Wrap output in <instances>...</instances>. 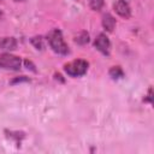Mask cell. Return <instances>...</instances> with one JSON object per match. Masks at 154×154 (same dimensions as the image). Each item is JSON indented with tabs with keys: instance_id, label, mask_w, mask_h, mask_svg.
I'll use <instances>...</instances> for the list:
<instances>
[{
	"instance_id": "1",
	"label": "cell",
	"mask_w": 154,
	"mask_h": 154,
	"mask_svg": "<svg viewBox=\"0 0 154 154\" xmlns=\"http://www.w3.org/2000/svg\"><path fill=\"white\" fill-rule=\"evenodd\" d=\"M47 40H48V43H49L51 48L55 53L63 54V55L69 53V47L65 43V41L63 38V34L59 29H52L47 35Z\"/></svg>"
},
{
	"instance_id": "2",
	"label": "cell",
	"mask_w": 154,
	"mask_h": 154,
	"mask_svg": "<svg viewBox=\"0 0 154 154\" xmlns=\"http://www.w3.org/2000/svg\"><path fill=\"white\" fill-rule=\"evenodd\" d=\"M65 72L71 77H79L83 76L88 70V61L83 59H77L71 63H67L64 65Z\"/></svg>"
},
{
	"instance_id": "3",
	"label": "cell",
	"mask_w": 154,
	"mask_h": 154,
	"mask_svg": "<svg viewBox=\"0 0 154 154\" xmlns=\"http://www.w3.org/2000/svg\"><path fill=\"white\" fill-rule=\"evenodd\" d=\"M22 65V60L19 57L10 54V53H4L0 55V67L6 69V70H19Z\"/></svg>"
},
{
	"instance_id": "4",
	"label": "cell",
	"mask_w": 154,
	"mask_h": 154,
	"mask_svg": "<svg viewBox=\"0 0 154 154\" xmlns=\"http://www.w3.org/2000/svg\"><path fill=\"white\" fill-rule=\"evenodd\" d=\"M94 46L95 48L101 52L102 54L105 55H108L109 54V47H111V42L108 40V37L105 35V34H99L97 37L95 38L94 41Z\"/></svg>"
},
{
	"instance_id": "5",
	"label": "cell",
	"mask_w": 154,
	"mask_h": 154,
	"mask_svg": "<svg viewBox=\"0 0 154 154\" xmlns=\"http://www.w3.org/2000/svg\"><path fill=\"white\" fill-rule=\"evenodd\" d=\"M113 8L116 11V13L125 19L130 18L131 16V10H130V6L129 4L125 1V0H117L113 5Z\"/></svg>"
},
{
	"instance_id": "6",
	"label": "cell",
	"mask_w": 154,
	"mask_h": 154,
	"mask_svg": "<svg viewBox=\"0 0 154 154\" xmlns=\"http://www.w3.org/2000/svg\"><path fill=\"white\" fill-rule=\"evenodd\" d=\"M0 48L6 51H13L17 48V41L14 37H2L0 40Z\"/></svg>"
},
{
	"instance_id": "7",
	"label": "cell",
	"mask_w": 154,
	"mask_h": 154,
	"mask_svg": "<svg viewBox=\"0 0 154 154\" xmlns=\"http://www.w3.org/2000/svg\"><path fill=\"white\" fill-rule=\"evenodd\" d=\"M102 26L107 30V31H113V29L116 28V19L109 14V13H106L103 17H102Z\"/></svg>"
},
{
	"instance_id": "8",
	"label": "cell",
	"mask_w": 154,
	"mask_h": 154,
	"mask_svg": "<svg viewBox=\"0 0 154 154\" xmlns=\"http://www.w3.org/2000/svg\"><path fill=\"white\" fill-rule=\"evenodd\" d=\"M108 73H109V76H111L113 79H119V78H122V77L124 76V72H123V70H122L120 66H112V67L109 69Z\"/></svg>"
},
{
	"instance_id": "9",
	"label": "cell",
	"mask_w": 154,
	"mask_h": 154,
	"mask_svg": "<svg viewBox=\"0 0 154 154\" xmlns=\"http://www.w3.org/2000/svg\"><path fill=\"white\" fill-rule=\"evenodd\" d=\"M75 41H76L77 43H79V45H85V43H88V42H89V35H88V32H87V31H82L81 34H78V35L76 36Z\"/></svg>"
},
{
	"instance_id": "10",
	"label": "cell",
	"mask_w": 154,
	"mask_h": 154,
	"mask_svg": "<svg viewBox=\"0 0 154 154\" xmlns=\"http://www.w3.org/2000/svg\"><path fill=\"white\" fill-rule=\"evenodd\" d=\"M89 6L94 11H100L103 6V0H89Z\"/></svg>"
},
{
	"instance_id": "11",
	"label": "cell",
	"mask_w": 154,
	"mask_h": 154,
	"mask_svg": "<svg viewBox=\"0 0 154 154\" xmlns=\"http://www.w3.org/2000/svg\"><path fill=\"white\" fill-rule=\"evenodd\" d=\"M31 43L35 46L36 49H43L45 45H43V38L41 36H35L31 38Z\"/></svg>"
},
{
	"instance_id": "12",
	"label": "cell",
	"mask_w": 154,
	"mask_h": 154,
	"mask_svg": "<svg viewBox=\"0 0 154 154\" xmlns=\"http://www.w3.org/2000/svg\"><path fill=\"white\" fill-rule=\"evenodd\" d=\"M144 101H146V102L152 103V88H149V90H148V95H147V99H144Z\"/></svg>"
},
{
	"instance_id": "13",
	"label": "cell",
	"mask_w": 154,
	"mask_h": 154,
	"mask_svg": "<svg viewBox=\"0 0 154 154\" xmlns=\"http://www.w3.org/2000/svg\"><path fill=\"white\" fill-rule=\"evenodd\" d=\"M25 65L29 67V66H31V63H30V61H28V60H25ZM30 69H31L32 71H35V69H32V67H30Z\"/></svg>"
},
{
	"instance_id": "14",
	"label": "cell",
	"mask_w": 154,
	"mask_h": 154,
	"mask_svg": "<svg viewBox=\"0 0 154 154\" xmlns=\"http://www.w3.org/2000/svg\"><path fill=\"white\" fill-rule=\"evenodd\" d=\"M1 18H2V12L0 11V19H1Z\"/></svg>"
},
{
	"instance_id": "15",
	"label": "cell",
	"mask_w": 154,
	"mask_h": 154,
	"mask_svg": "<svg viewBox=\"0 0 154 154\" xmlns=\"http://www.w3.org/2000/svg\"><path fill=\"white\" fill-rule=\"evenodd\" d=\"M14 1H24V0H14Z\"/></svg>"
},
{
	"instance_id": "16",
	"label": "cell",
	"mask_w": 154,
	"mask_h": 154,
	"mask_svg": "<svg viewBox=\"0 0 154 154\" xmlns=\"http://www.w3.org/2000/svg\"><path fill=\"white\" fill-rule=\"evenodd\" d=\"M0 1H1V0H0Z\"/></svg>"
}]
</instances>
